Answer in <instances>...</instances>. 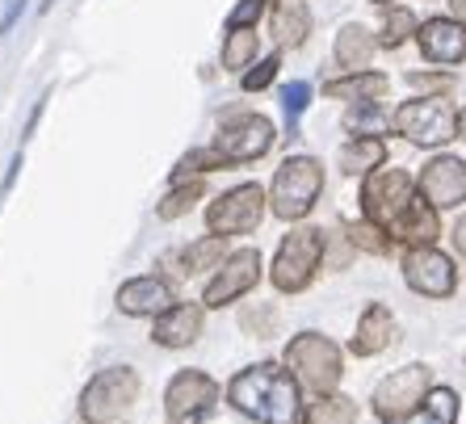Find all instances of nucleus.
<instances>
[{
	"instance_id": "1",
	"label": "nucleus",
	"mask_w": 466,
	"mask_h": 424,
	"mask_svg": "<svg viewBox=\"0 0 466 424\" xmlns=\"http://www.w3.org/2000/svg\"><path fill=\"white\" fill-rule=\"evenodd\" d=\"M303 382L278 361H257L228 382V403L257 424H303Z\"/></svg>"
},
{
	"instance_id": "2",
	"label": "nucleus",
	"mask_w": 466,
	"mask_h": 424,
	"mask_svg": "<svg viewBox=\"0 0 466 424\" xmlns=\"http://www.w3.org/2000/svg\"><path fill=\"white\" fill-rule=\"evenodd\" d=\"M324 194V164L315 156H290V160L273 173L269 186V210L286 223H299V218L311 215V207Z\"/></svg>"
},
{
	"instance_id": "3",
	"label": "nucleus",
	"mask_w": 466,
	"mask_h": 424,
	"mask_svg": "<svg viewBox=\"0 0 466 424\" xmlns=\"http://www.w3.org/2000/svg\"><path fill=\"white\" fill-rule=\"evenodd\" d=\"M324 244H328V231L319 227H294L286 231V239L278 244V257H273V286L282 294H303L307 286L315 282L319 273V261H324Z\"/></svg>"
},
{
	"instance_id": "4",
	"label": "nucleus",
	"mask_w": 466,
	"mask_h": 424,
	"mask_svg": "<svg viewBox=\"0 0 466 424\" xmlns=\"http://www.w3.org/2000/svg\"><path fill=\"white\" fill-rule=\"evenodd\" d=\"M286 366L294 370V379L303 382L307 391L328 395L340 387V374H345V358L340 348L332 345L319 332H299V337L286 345Z\"/></svg>"
},
{
	"instance_id": "5",
	"label": "nucleus",
	"mask_w": 466,
	"mask_h": 424,
	"mask_svg": "<svg viewBox=\"0 0 466 424\" xmlns=\"http://www.w3.org/2000/svg\"><path fill=\"white\" fill-rule=\"evenodd\" d=\"M390 126L408 143H416V147H445L450 139H458V114L441 93L437 97L403 101L395 109V118H390Z\"/></svg>"
},
{
	"instance_id": "6",
	"label": "nucleus",
	"mask_w": 466,
	"mask_h": 424,
	"mask_svg": "<svg viewBox=\"0 0 466 424\" xmlns=\"http://www.w3.org/2000/svg\"><path fill=\"white\" fill-rule=\"evenodd\" d=\"M416 197H420V186L403 168H374V173H366V186H361V210L370 223H379L390 236V227L412 210Z\"/></svg>"
},
{
	"instance_id": "7",
	"label": "nucleus",
	"mask_w": 466,
	"mask_h": 424,
	"mask_svg": "<svg viewBox=\"0 0 466 424\" xmlns=\"http://www.w3.org/2000/svg\"><path fill=\"white\" fill-rule=\"evenodd\" d=\"M139 374L130 370V366H109V370L93 374L88 379V387L80 391V416L93 424H109L118 420V416H127L130 408H135V399H139Z\"/></svg>"
},
{
	"instance_id": "8",
	"label": "nucleus",
	"mask_w": 466,
	"mask_h": 424,
	"mask_svg": "<svg viewBox=\"0 0 466 424\" xmlns=\"http://www.w3.org/2000/svg\"><path fill=\"white\" fill-rule=\"evenodd\" d=\"M278 131L265 114H252V109H239V114H228L218 122V135H215V147L223 156V164H252L273 147Z\"/></svg>"
},
{
	"instance_id": "9",
	"label": "nucleus",
	"mask_w": 466,
	"mask_h": 424,
	"mask_svg": "<svg viewBox=\"0 0 466 424\" xmlns=\"http://www.w3.org/2000/svg\"><path fill=\"white\" fill-rule=\"evenodd\" d=\"M265 207H269V197H265L260 186H252V181L231 186L228 194H218L207 207V227L215 236H248V231L260 227Z\"/></svg>"
},
{
	"instance_id": "10",
	"label": "nucleus",
	"mask_w": 466,
	"mask_h": 424,
	"mask_svg": "<svg viewBox=\"0 0 466 424\" xmlns=\"http://www.w3.org/2000/svg\"><path fill=\"white\" fill-rule=\"evenodd\" d=\"M433 391V370L429 366H403V370H390L387 379L374 387V395H370V403H374V416H379L382 424L387 420H400V416L416 412L424 403V395Z\"/></svg>"
},
{
	"instance_id": "11",
	"label": "nucleus",
	"mask_w": 466,
	"mask_h": 424,
	"mask_svg": "<svg viewBox=\"0 0 466 424\" xmlns=\"http://www.w3.org/2000/svg\"><path fill=\"white\" fill-rule=\"evenodd\" d=\"M218 403V382L207 370H181L164 387V420L198 424Z\"/></svg>"
},
{
	"instance_id": "12",
	"label": "nucleus",
	"mask_w": 466,
	"mask_h": 424,
	"mask_svg": "<svg viewBox=\"0 0 466 424\" xmlns=\"http://www.w3.org/2000/svg\"><path fill=\"white\" fill-rule=\"evenodd\" d=\"M403 282L412 286L416 294H424V298H450L458 290V269L445 252L424 244V248L403 252Z\"/></svg>"
},
{
	"instance_id": "13",
	"label": "nucleus",
	"mask_w": 466,
	"mask_h": 424,
	"mask_svg": "<svg viewBox=\"0 0 466 424\" xmlns=\"http://www.w3.org/2000/svg\"><path fill=\"white\" fill-rule=\"evenodd\" d=\"M257 282H260V252L257 248H236V252H228V261L218 265V273L207 282L202 303L207 307H228V303H236V298H244Z\"/></svg>"
},
{
	"instance_id": "14",
	"label": "nucleus",
	"mask_w": 466,
	"mask_h": 424,
	"mask_svg": "<svg viewBox=\"0 0 466 424\" xmlns=\"http://www.w3.org/2000/svg\"><path fill=\"white\" fill-rule=\"evenodd\" d=\"M114 303H118V311L130 319H156L177 303V290L160 273H143V278H130V282L118 286Z\"/></svg>"
},
{
	"instance_id": "15",
	"label": "nucleus",
	"mask_w": 466,
	"mask_h": 424,
	"mask_svg": "<svg viewBox=\"0 0 466 424\" xmlns=\"http://www.w3.org/2000/svg\"><path fill=\"white\" fill-rule=\"evenodd\" d=\"M420 194L433 202L437 210H454L466 202V160L458 156H437V160L424 164L420 173Z\"/></svg>"
},
{
	"instance_id": "16",
	"label": "nucleus",
	"mask_w": 466,
	"mask_h": 424,
	"mask_svg": "<svg viewBox=\"0 0 466 424\" xmlns=\"http://www.w3.org/2000/svg\"><path fill=\"white\" fill-rule=\"evenodd\" d=\"M207 328V303H173L152 319V340L160 348H189Z\"/></svg>"
},
{
	"instance_id": "17",
	"label": "nucleus",
	"mask_w": 466,
	"mask_h": 424,
	"mask_svg": "<svg viewBox=\"0 0 466 424\" xmlns=\"http://www.w3.org/2000/svg\"><path fill=\"white\" fill-rule=\"evenodd\" d=\"M416 43L429 64H462L466 59V22L458 17H429L416 30Z\"/></svg>"
},
{
	"instance_id": "18",
	"label": "nucleus",
	"mask_w": 466,
	"mask_h": 424,
	"mask_svg": "<svg viewBox=\"0 0 466 424\" xmlns=\"http://www.w3.org/2000/svg\"><path fill=\"white\" fill-rule=\"evenodd\" d=\"M395 337H400V324H395V316H390L382 303H370L366 311H361L358 332H353L349 348H353L358 358H374V353H382V348L395 345Z\"/></svg>"
},
{
	"instance_id": "19",
	"label": "nucleus",
	"mask_w": 466,
	"mask_h": 424,
	"mask_svg": "<svg viewBox=\"0 0 466 424\" xmlns=\"http://www.w3.org/2000/svg\"><path fill=\"white\" fill-rule=\"evenodd\" d=\"M269 30L282 46L307 43V34H311V9H307L303 0H278V9H273V17H269Z\"/></svg>"
},
{
	"instance_id": "20",
	"label": "nucleus",
	"mask_w": 466,
	"mask_h": 424,
	"mask_svg": "<svg viewBox=\"0 0 466 424\" xmlns=\"http://www.w3.org/2000/svg\"><path fill=\"white\" fill-rule=\"evenodd\" d=\"M382 160H387V143H382L379 135H353V139L340 147V168H345L349 177L374 173V168H382Z\"/></svg>"
},
{
	"instance_id": "21",
	"label": "nucleus",
	"mask_w": 466,
	"mask_h": 424,
	"mask_svg": "<svg viewBox=\"0 0 466 424\" xmlns=\"http://www.w3.org/2000/svg\"><path fill=\"white\" fill-rule=\"evenodd\" d=\"M387 88H390V80L382 76V72H366V67H361V72H349V76H340V80H328L324 93L337 101H379Z\"/></svg>"
},
{
	"instance_id": "22",
	"label": "nucleus",
	"mask_w": 466,
	"mask_h": 424,
	"mask_svg": "<svg viewBox=\"0 0 466 424\" xmlns=\"http://www.w3.org/2000/svg\"><path fill=\"white\" fill-rule=\"evenodd\" d=\"M374 46H382L374 34L366 30V25H345V30L337 34V64L345 67V72H361V67H370V59H374Z\"/></svg>"
},
{
	"instance_id": "23",
	"label": "nucleus",
	"mask_w": 466,
	"mask_h": 424,
	"mask_svg": "<svg viewBox=\"0 0 466 424\" xmlns=\"http://www.w3.org/2000/svg\"><path fill=\"white\" fill-rule=\"evenodd\" d=\"M387 424H458V395L450 387H433L416 412L400 416V420H387Z\"/></svg>"
},
{
	"instance_id": "24",
	"label": "nucleus",
	"mask_w": 466,
	"mask_h": 424,
	"mask_svg": "<svg viewBox=\"0 0 466 424\" xmlns=\"http://www.w3.org/2000/svg\"><path fill=\"white\" fill-rule=\"evenodd\" d=\"M202 194H207L202 177H194V181H173V189L164 194V202H156V218H160V223H173V218L189 215V210L202 202Z\"/></svg>"
},
{
	"instance_id": "25",
	"label": "nucleus",
	"mask_w": 466,
	"mask_h": 424,
	"mask_svg": "<svg viewBox=\"0 0 466 424\" xmlns=\"http://www.w3.org/2000/svg\"><path fill=\"white\" fill-rule=\"evenodd\" d=\"M228 261V236H202V239H194L189 248L181 252V265H185V273H207V269H218V265Z\"/></svg>"
},
{
	"instance_id": "26",
	"label": "nucleus",
	"mask_w": 466,
	"mask_h": 424,
	"mask_svg": "<svg viewBox=\"0 0 466 424\" xmlns=\"http://www.w3.org/2000/svg\"><path fill=\"white\" fill-rule=\"evenodd\" d=\"M303 424H358V403L349 399V395L328 391L307 408Z\"/></svg>"
},
{
	"instance_id": "27",
	"label": "nucleus",
	"mask_w": 466,
	"mask_h": 424,
	"mask_svg": "<svg viewBox=\"0 0 466 424\" xmlns=\"http://www.w3.org/2000/svg\"><path fill=\"white\" fill-rule=\"evenodd\" d=\"M257 59V25H239V30H228L223 38V67L228 72H244Z\"/></svg>"
},
{
	"instance_id": "28",
	"label": "nucleus",
	"mask_w": 466,
	"mask_h": 424,
	"mask_svg": "<svg viewBox=\"0 0 466 424\" xmlns=\"http://www.w3.org/2000/svg\"><path fill=\"white\" fill-rule=\"evenodd\" d=\"M420 30V22H416V13L412 9H403V5H387V17H382V34H379V43L382 46H400L408 34Z\"/></svg>"
},
{
	"instance_id": "29",
	"label": "nucleus",
	"mask_w": 466,
	"mask_h": 424,
	"mask_svg": "<svg viewBox=\"0 0 466 424\" xmlns=\"http://www.w3.org/2000/svg\"><path fill=\"white\" fill-rule=\"evenodd\" d=\"M345 236L353 239V248L374 252V257H382V252L390 248V236L379 227V223H370V218H361V223H345Z\"/></svg>"
},
{
	"instance_id": "30",
	"label": "nucleus",
	"mask_w": 466,
	"mask_h": 424,
	"mask_svg": "<svg viewBox=\"0 0 466 424\" xmlns=\"http://www.w3.org/2000/svg\"><path fill=\"white\" fill-rule=\"evenodd\" d=\"M387 114H382V106L379 101H358V106L349 109V118H345V126L353 135H379L382 126H387Z\"/></svg>"
},
{
	"instance_id": "31",
	"label": "nucleus",
	"mask_w": 466,
	"mask_h": 424,
	"mask_svg": "<svg viewBox=\"0 0 466 424\" xmlns=\"http://www.w3.org/2000/svg\"><path fill=\"white\" fill-rule=\"evenodd\" d=\"M311 106V85L307 80H290L282 88V109H286V131H299V118H303V109Z\"/></svg>"
},
{
	"instance_id": "32",
	"label": "nucleus",
	"mask_w": 466,
	"mask_h": 424,
	"mask_svg": "<svg viewBox=\"0 0 466 424\" xmlns=\"http://www.w3.org/2000/svg\"><path fill=\"white\" fill-rule=\"evenodd\" d=\"M239 328H244L248 337H273V328H278V311H273V303L244 307V311H239Z\"/></svg>"
},
{
	"instance_id": "33",
	"label": "nucleus",
	"mask_w": 466,
	"mask_h": 424,
	"mask_svg": "<svg viewBox=\"0 0 466 424\" xmlns=\"http://www.w3.org/2000/svg\"><path fill=\"white\" fill-rule=\"evenodd\" d=\"M278 67H282V55H265V59H260L257 67H248V72H244V80H239V85H244V93H260V88H269L273 76H278Z\"/></svg>"
},
{
	"instance_id": "34",
	"label": "nucleus",
	"mask_w": 466,
	"mask_h": 424,
	"mask_svg": "<svg viewBox=\"0 0 466 424\" xmlns=\"http://www.w3.org/2000/svg\"><path fill=\"white\" fill-rule=\"evenodd\" d=\"M260 13H265V0H239L236 9L228 13V30H239V25H257Z\"/></svg>"
},
{
	"instance_id": "35",
	"label": "nucleus",
	"mask_w": 466,
	"mask_h": 424,
	"mask_svg": "<svg viewBox=\"0 0 466 424\" xmlns=\"http://www.w3.org/2000/svg\"><path fill=\"white\" fill-rule=\"evenodd\" d=\"M22 13H25V0H9V9H5V17H0V38L22 22Z\"/></svg>"
},
{
	"instance_id": "36",
	"label": "nucleus",
	"mask_w": 466,
	"mask_h": 424,
	"mask_svg": "<svg viewBox=\"0 0 466 424\" xmlns=\"http://www.w3.org/2000/svg\"><path fill=\"white\" fill-rule=\"evenodd\" d=\"M46 97H51V88H46L43 97L34 101V114H30V122H25V126H22V143L30 139V135H34V126H38V118H43V106H46Z\"/></svg>"
},
{
	"instance_id": "37",
	"label": "nucleus",
	"mask_w": 466,
	"mask_h": 424,
	"mask_svg": "<svg viewBox=\"0 0 466 424\" xmlns=\"http://www.w3.org/2000/svg\"><path fill=\"white\" fill-rule=\"evenodd\" d=\"M408 85L412 88H445L450 76H420V72H416V76H408Z\"/></svg>"
},
{
	"instance_id": "38",
	"label": "nucleus",
	"mask_w": 466,
	"mask_h": 424,
	"mask_svg": "<svg viewBox=\"0 0 466 424\" xmlns=\"http://www.w3.org/2000/svg\"><path fill=\"white\" fill-rule=\"evenodd\" d=\"M17 173H22V152H17V156L9 160V173H5V181H0V194H9L13 181H17Z\"/></svg>"
},
{
	"instance_id": "39",
	"label": "nucleus",
	"mask_w": 466,
	"mask_h": 424,
	"mask_svg": "<svg viewBox=\"0 0 466 424\" xmlns=\"http://www.w3.org/2000/svg\"><path fill=\"white\" fill-rule=\"evenodd\" d=\"M450 9H454L458 22H466V0H450Z\"/></svg>"
},
{
	"instance_id": "40",
	"label": "nucleus",
	"mask_w": 466,
	"mask_h": 424,
	"mask_svg": "<svg viewBox=\"0 0 466 424\" xmlns=\"http://www.w3.org/2000/svg\"><path fill=\"white\" fill-rule=\"evenodd\" d=\"M458 139H466V109H458Z\"/></svg>"
},
{
	"instance_id": "41",
	"label": "nucleus",
	"mask_w": 466,
	"mask_h": 424,
	"mask_svg": "<svg viewBox=\"0 0 466 424\" xmlns=\"http://www.w3.org/2000/svg\"><path fill=\"white\" fill-rule=\"evenodd\" d=\"M51 5H55V0H43V5H38V9H43V13H46V9H51Z\"/></svg>"
},
{
	"instance_id": "42",
	"label": "nucleus",
	"mask_w": 466,
	"mask_h": 424,
	"mask_svg": "<svg viewBox=\"0 0 466 424\" xmlns=\"http://www.w3.org/2000/svg\"><path fill=\"white\" fill-rule=\"evenodd\" d=\"M374 5H382V9H387V5H395V0H374Z\"/></svg>"
},
{
	"instance_id": "43",
	"label": "nucleus",
	"mask_w": 466,
	"mask_h": 424,
	"mask_svg": "<svg viewBox=\"0 0 466 424\" xmlns=\"http://www.w3.org/2000/svg\"><path fill=\"white\" fill-rule=\"evenodd\" d=\"M85 424H93V420H85Z\"/></svg>"
}]
</instances>
